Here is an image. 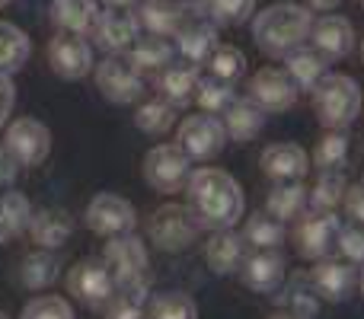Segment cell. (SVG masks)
Returning <instances> with one entry per match:
<instances>
[{
    "label": "cell",
    "instance_id": "19",
    "mask_svg": "<svg viewBox=\"0 0 364 319\" xmlns=\"http://www.w3.org/2000/svg\"><path fill=\"white\" fill-rule=\"evenodd\" d=\"M218 45V26L208 16H192L188 13L182 29L176 32V48L182 51V58L188 64H208V58L214 55Z\"/></svg>",
    "mask_w": 364,
    "mask_h": 319
},
{
    "label": "cell",
    "instance_id": "42",
    "mask_svg": "<svg viewBox=\"0 0 364 319\" xmlns=\"http://www.w3.org/2000/svg\"><path fill=\"white\" fill-rule=\"evenodd\" d=\"M19 319H74V310L61 297H36V301L26 303Z\"/></svg>",
    "mask_w": 364,
    "mask_h": 319
},
{
    "label": "cell",
    "instance_id": "32",
    "mask_svg": "<svg viewBox=\"0 0 364 319\" xmlns=\"http://www.w3.org/2000/svg\"><path fill=\"white\" fill-rule=\"evenodd\" d=\"M233 99H237V90H233V83L220 80V77H201L198 80V90H195V102L201 106V112L208 115H224L227 109L233 106Z\"/></svg>",
    "mask_w": 364,
    "mask_h": 319
},
{
    "label": "cell",
    "instance_id": "44",
    "mask_svg": "<svg viewBox=\"0 0 364 319\" xmlns=\"http://www.w3.org/2000/svg\"><path fill=\"white\" fill-rule=\"evenodd\" d=\"M106 319H147L144 313V301L132 294H119L109 301V310H106Z\"/></svg>",
    "mask_w": 364,
    "mask_h": 319
},
{
    "label": "cell",
    "instance_id": "55",
    "mask_svg": "<svg viewBox=\"0 0 364 319\" xmlns=\"http://www.w3.org/2000/svg\"><path fill=\"white\" fill-rule=\"evenodd\" d=\"M361 6H364V0H361Z\"/></svg>",
    "mask_w": 364,
    "mask_h": 319
},
{
    "label": "cell",
    "instance_id": "29",
    "mask_svg": "<svg viewBox=\"0 0 364 319\" xmlns=\"http://www.w3.org/2000/svg\"><path fill=\"white\" fill-rule=\"evenodd\" d=\"M32 55V42L19 26L0 19V70L4 74H16V70L26 67Z\"/></svg>",
    "mask_w": 364,
    "mask_h": 319
},
{
    "label": "cell",
    "instance_id": "23",
    "mask_svg": "<svg viewBox=\"0 0 364 319\" xmlns=\"http://www.w3.org/2000/svg\"><path fill=\"white\" fill-rule=\"evenodd\" d=\"M70 233H74V220L61 207H45V211L32 214L29 220V237L38 249H61L70 239Z\"/></svg>",
    "mask_w": 364,
    "mask_h": 319
},
{
    "label": "cell",
    "instance_id": "17",
    "mask_svg": "<svg viewBox=\"0 0 364 319\" xmlns=\"http://www.w3.org/2000/svg\"><path fill=\"white\" fill-rule=\"evenodd\" d=\"M310 288H314V294L320 297V301L326 303H342L352 297L355 284H358V275H355V269L348 262H336V259H323V262L314 265V271H310Z\"/></svg>",
    "mask_w": 364,
    "mask_h": 319
},
{
    "label": "cell",
    "instance_id": "43",
    "mask_svg": "<svg viewBox=\"0 0 364 319\" xmlns=\"http://www.w3.org/2000/svg\"><path fill=\"white\" fill-rule=\"evenodd\" d=\"M336 249H339L352 265H364V230H358V227H342L339 246H336Z\"/></svg>",
    "mask_w": 364,
    "mask_h": 319
},
{
    "label": "cell",
    "instance_id": "47",
    "mask_svg": "<svg viewBox=\"0 0 364 319\" xmlns=\"http://www.w3.org/2000/svg\"><path fill=\"white\" fill-rule=\"evenodd\" d=\"M16 179V163H13L10 151L0 144V182H13Z\"/></svg>",
    "mask_w": 364,
    "mask_h": 319
},
{
    "label": "cell",
    "instance_id": "15",
    "mask_svg": "<svg viewBox=\"0 0 364 319\" xmlns=\"http://www.w3.org/2000/svg\"><path fill=\"white\" fill-rule=\"evenodd\" d=\"M48 64L58 77H64V80H80V77H87L90 70L96 67L93 45H90L83 36L58 32V36L48 42Z\"/></svg>",
    "mask_w": 364,
    "mask_h": 319
},
{
    "label": "cell",
    "instance_id": "38",
    "mask_svg": "<svg viewBox=\"0 0 364 319\" xmlns=\"http://www.w3.org/2000/svg\"><path fill=\"white\" fill-rule=\"evenodd\" d=\"M282 288H284V284H282ZM282 303H284V310H288V313L304 316V319H314L316 310H320V297H316L314 288H310V278H301V275H297L294 281L284 288Z\"/></svg>",
    "mask_w": 364,
    "mask_h": 319
},
{
    "label": "cell",
    "instance_id": "2",
    "mask_svg": "<svg viewBox=\"0 0 364 319\" xmlns=\"http://www.w3.org/2000/svg\"><path fill=\"white\" fill-rule=\"evenodd\" d=\"M314 29V10L307 4H272L252 16V38L269 58H288L291 51L304 48Z\"/></svg>",
    "mask_w": 364,
    "mask_h": 319
},
{
    "label": "cell",
    "instance_id": "14",
    "mask_svg": "<svg viewBox=\"0 0 364 319\" xmlns=\"http://www.w3.org/2000/svg\"><path fill=\"white\" fill-rule=\"evenodd\" d=\"M90 36H93L96 48H102L106 55H125V51H132V45L141 38V26H138V16H134V13L109 6V10H100Z\"/></svg>",
    "mask_w": 364,
    "mask_h": 319
},
{
    "label": "cell",
    "instance_id": "26",
    "mask_svg": "<svg viewBox=\"0 0 364 319\" xmlns=\"http://www.w3.org/2000/svg\"><path fill=\"white\" fill-rule=\"evenodd\" d=\"M100 16L96 0H51V23L70 36H87L93 32V23Z\"/></svg>",
    "mask_w": 364,
    "mask_h": 319
},
{
    "label": "cell",
    "instance_id": "20",
    "mask_svg": "<svg viewBox=\"0 0 364 319\" xmlns=\"http://www.w3.org/2000/svg\"><path fill=\"white\" fill-rule=\"evenodd\" d=\"M259 166L275 182H301L310 169V157L301 144H269L259 157Z\"/></svg>",
    "mask_w": 364,
    "mask_h": 319
},
{
    "label": "cell",
    "instance_id": "36",
    "mask_svg": "<svg viewBox=\"0 0 364 319\" xmlns=\"http://www.w3.org/2000/svg\"><path fill=\"white\" fill-rule=\"evenodd\" d=\"M134 125L144 134H166L176 125V106H170L166 99L144 102V106H138V112H134Z\"/></svg>",
    "mask_w": 364,
    "mask_h": 319
},
{
    "label": "cell",
    "instance_id": "48",
    "mask_svg": "<svg viewBox=\"0 0 364 319\" xmlns=\"http://www.w3.org/2000/svg\"><path fill=\"white\" fill-rule=\"evenodd\" d=\"M342 0H307V6L310 10H323V13H329V10H336Z\"/></svg>",
    "mask_w": 364,
    "mask_h": 319
},
{
    "label": "cell",
    "instance_id": "53",
    "mask_svg": "<svg viewBox=\"0 0 364 319\" xmlns=\"http://www.w3.org/2000/svg\"><path fill=\"white\" fill-rule=\"evenodd\" d=\"M361 61H364V38H361Z\"/></svg>",
    "mask_w": 364,
    "mask_h": 319
},
{
    "label": "cell",
    "instance_id": "54",
    "mask_svg": "<svg viewBox=\"0 0 364 319\" xmlns=\"http://www.w3.org/2000/svg\"><path fill=\"white\" fill-rule=\"evenodd\" d=\"M0 319H6V313H4V310H0Z\"/></svg>",
    "mask_w": 364,
    "mask_h": 319
},
{
    "label": "cell",
    "instance_id": "35",
    "mask_svg": "<svg viewBox=\"0 0 364 319\" xmlns=\"http://www.w3.org/2000/svg\"><path fill=\"white\" fill-rule=\"evenodd\" d=\"M314 163L320 173H342L348 163V138L342 131H326L314 151Z\"/></svg>",
    "mask_w": 364,
    "mask_h": 319
},
{
    "label": "cell",
    "instance_id": "10",
    "mask_svg": "<svg viewBox=\"0 0 364 319\" xmlns=\"http://www.w3.org/2000/svg\"><path fill=\"white\" fill-rule=\"evenodd\" d=\"M4 147L16 166H42L51 153V131L38 119H16L6 128Z\"/></svg>",
    "mask_w": 364,
    "mask_h": 319
},
{
    "label": "cell",
    "instance_id": "4",
    "mask_svg": "<svg viewBox=\"0 0 364 319\" xmlns=\"http://www.w3.org/2000/svg\"><path fill=\"white\" fill-rule=\"evenodd\" d=\"M102 262L112 271L115 288L122 294H132L144 301L147 294V249L138 237L125 233V237H112L102 249Z\"/></svg>",
    "mask_w": 364,
    "mask_h": 319
},
{
    "label": "cell",
    "instance_id": "51",
    "mask_svg": "<svg viewBox=\"0 0 364 319\" xmlns=\"http://www.w3.org/2000/svg\"><path fill=\"white\" fill-rule=\"evenodd\" d=\"M358 288H361V294H364V269H361V275H358Z\"/></svg>",
    "mask_w": 364,
    "mask_h": 319
},
{
    "label": "cell",
    "instance_id": "31",
    "mask_svg": "<svg viewBox=\"0 0 364 319\" xmlns=\"http://www.w3.org/2000/svg\"><path fill=\"white\" fill-rule=\"evenodd\" d=\"M29 220H32L29 198L19 192H6L0 198V243H10L13 237L29 230Z\"/></svg>",
    "mask_w": 364,
    "mask_h": 319
},
{
    "label": "cell",
    "instance_id": "49",
    "mask_svg": "<svg viewBox=\"0 0 364 319\" xmlns=\"http://www.w3.org/2000/svg\"><path fill=\"white\" fill-rule=\"evenodd\" d=\"M109 6H115V10H128L132 4H138V0H106Z\"/></svg>",
    "mask_w": 364,
    "mask_h": 319
},
{
    "label": "cell",
    "instance_id": "6",
    "mask_svg": "<svg viewBox=\"0 0 364 319\" xmlns=\"http://www.w3.org/2000/svg\"><path fill=\"white\" fill-rule=\"evenodd\" d=\"M188 175H192V160L186 157L179 144H157L147 151L144 157V179L151 182V188L164 195L186 192Z\"/></svg>",
    "mask_w": 364,
    "mask_h": 319
},
{
    "label": "cell",
    "instance_id": "30",
    "mask_svg": "<svg viewBox=\"0 0 364 319\" xmlns=\"http://www.w3.org/2000/svg\"><path fill=\"white\" fill-rule=\"evenodd\" d=\"M284 70L288 77L297 83V90H314L323 77L329 74L326 70V58L316 55L314 48H297L284 58Z\"/></svg>",
    "mask_w": 364,
    "mask_h": 319
},
{
    "label": "cell",
    "instance_id": "50",
    "mask_svg": "<svg viewBox=\"0 0 364 319\" xmlns=\"http://www.w3.org/2000/svg\"><path fill=\"white\" fill-rule=\"evenodd\" d=\"M269 319H304V316H294V313H288V310H282V313H272Z\"/></svg>",
    "mask_w": 364,
    "mask_h": 319
},
{
    "label": "cell",
    "instance_id": "9",
    "mask_svg": "<svg viewBox=\"0 0 364 319\" xmlns=\"http://www.w3.org/2000/svg\"><path fill=\"white\" fill-rule=\"evenodd\" d=\"M339 217L333 211H310L301 214V224L294 230L297 252L310 262H323L339 246Z\"/></svg>",
    "mask_w": 364,
    "mask_h": 319
},
{
    "label": "cell",
    "instance_id": "52",
    "mask_svg": "<svg viewBox=\"0 0 364 319\" xmlns=\"http://www.w3.org/2000/svg\"><path fill=\"white\" fill-rule=\"evenodd\" d=\"M13 4V0H0V10H4V6H10Z\"/></svg>",
    "mask_w": 364,
    "mask_h": 319
},
{
    "label": "cell",
    "instance_id": "16",
    "mask_svg": "<svg viewBox=\"0 0 364 319\" xmlns=\"http://www.w3.org/2000/svg\"><path fill=\"white\" fill-rule=\"evenodd\" d=\"M310 45L316 55H323L326 61H339V58L352 55L355 48V26L352 19L339 16V13H326V16L314 19L310 29Z\"/></svg>",
    "mask_w": 364,
    "mask_h": 319
},
{
    "label": "cell",
    "instance_id": "24",
    "mask_svg": "<svg viewBox=\"0 0 364 319\" xmlns=\"http://www.w3.org/2000/svg\"><path fill=\"white\" fill-rule=\"evenodd\" d=\"M198 64H170L166 70L157 74V90L160 99H166L170 106H188L195 99V90H198Z\"/></svg>",
    "mask_w": 364,
    "mask_h": 319
},
{
    "label": "cell",
    "instance_id": "18",
    "mask_svg": "<svg viewBox=\"0 0 364 319\" xmlns=\"http://www.w3.org/2000/svg\"><path fill=\"white\" fill-rule=\"evenodd\" d=\"M243 284L256 294H275L284 284V256L278 249H259L246 256L243 262Z\"/></svg>",
    "mask_w": 364,
    "mask_h": 319
},
{
    "label": "cell",
    "instance_id": "22",
    "mask_svg": "<svg viewBox=\"0 0 364 319\" xmlns=\"http://www.w3.org/2000/svg\"><path fill=\"white\" fill-rule=\"evenodd\" d=\"M205 262L214 275H233L246 262V239L237 230H214L205 246Z\"/></svg>",
    "mask_w": 364,
    "mask_h": 319
},
{
    "label": "cell",
    "instance_id": "13",
    "mask_svg": "<svg viewBox=\"0 0 364 319\" xmlns=\"http://www.w3.org/2000/svg\"><path fill=\"white\" fill-rule=\"evenodd\" d=\"M297 83L288 77L284 67H259L256 74L250 77V99L262 109L265 115L269 112H288L291 106L297 102Z\"/></svg>",
    "mask_w": 364,
    "mask_h": 319
},
{
    "label": "cell",
    "instance_id": "3",
    "mask_svg": "<svg viewBox=\"0 0 364 319\" xmlns=\"http://www.w3.org/2000/svg\"><path fill=\"white\" fill-rule=\"evenodd\" d=\"M310 93H314V112L326 131H346L361 115V87L348 74H326Z\"/></svg>",
    "mask_w": 364,
    "mask_h": 319
},
{
    "label": "cell",
    "instance_id": "33",
    "mask_svg": "<svg viewBox=\"0 0 364 319\" xmlns=\"http://www.w3.org/2000/svg\"><path fill=\"white\" fill-rule=\"evenodd\" d=\"M58 269H61V262H58V256L51 249L29 252V256L23 259V284L29 291L48 288V284L58 278Z\"/></svg>",
    "mask_w": 364,
    "mask_h": 319
},
{
    "label": "cell",
    "instance_id": "7",
    "mask_svg": "<svg viewBox=\"0 0 364 319\" xmlns=\"http://www.w3.org/2000/svg\"><path fill=\"white\" fill-rule=\"evenodd\" d=\"M96 87L109 102L128 106V102H138L144 93V74L134 67L128 55H106L96 64Z\"/></svg>",
    "mask_w": 364,
    "mask_h": 319
},
{
    "label": "cell",
    "instance_id": "5",
    "mask_svg": "<svg viewBox=\"0 0 364 319\" xmlns=\"http://www.w3.org/2000/svg\"><path fill=\"white\" fill-rule=\"evenodd\" d=\"M198 230H201V224L195 220V214L188 211V205H164L147 220V237L164 252L188 249V246L198 239Z\"/></svg>",
    "mask_w": 364,
    "mask_h": 319
},
{
    "label": "cell",
    "instance_id": "21",
    "mask_svg": "<svg viewBox=\"0 0 364 319\" xmlns=\"http://www.w3.org/2000/svg\"><path fill=\"white\" fill-rule=\"evenodd\" d=\"M134 16H138V26L147 32V36H176L182 29V23H186V6L179 4V0H141L138 10H134Z\"/></svg>",
    "mask_w": 364,
    "mask_h": 319
},
{
    "label": "cell",
    "instance_id": "8",
    "mask_svg": "<svg viewBox=\"0 0 364 319\" xmlns=\"http://www.w3.org/2000/svg\"><path fill=\"white\" fill-rule=\"evenodd\" d=\"M176 144L186 151L188 160H211L224 151L227 144V131H224V121L218 115H188L182 119L179 131H176Z\"/></svg>",
    "mask_w": 364,
    "mask_h": 319
},
{
    "label": "cell",
    "instance_id": "37",
    "mask_svg": "<svg viewBox=\"0 0 364 319\" xmlns=\"http://www.w3.org/2000/svg\"><path fill=\"white\" fill-rule=\"evenodd\" d=\"M346 173H320L316 185L310 188V205L314 211H336L346 201Z\"/></svg>",
    "mask_w": 364,
    "mask_h": 319
},
{
    "label": "cell",
    "instance_id": "39",
    "mask_svg": "<svg viewBox=\"0 0 364 319\" xmlns=\"http://www.w3.org/2000/svg\"><path fill=\"white\" fill-rule=\"evenodd\" d=\"M147 319H198V307L188 294L170 291V294H157L147 307Z\"/></svg>",
    "mask_w": 364,
    "mask_h": 319
},
{
    "label": "cell",
    "instance_id": "34",
    "mask_svg": "<svg viewBox=\"0 0 364 319\" xmlns=\"http://www.w3.org/2000/svg\"><path fill=\"white\" fill-rule=\"evenodd\" d=\"M243 239L256 249H278L284 243V224L275 220L272 214L259 211V214H250L246 220V230H243Z\"/></svg>",
    "mask_w": 364,
    "mask_h": 319
},
{
    "label": "cell",
    "instance_id": "46",
    "mask_svg": "<svg viewBox=\"0 0 364 319\" xmlns=\"http://www.w3.org/2000/svg\"><path fill=\"white\" fill-rule=\"evenodd\" d=\"M342 205H346L348 217H355L358 224H364V182L346 188V201H342Z\"/></svg>",
    "mask_w": 364,
    "mask_h": 319
},
{
    "label": "cell",
    "instance_id": "12",
    "mask_svg": "<svg viewBox=\"0 0 364 319\" xmlns=\"http://www.w3.org/2000/svg\"><path fill=\"white\" fill-rule=\"evenodd\" d=\"M68 291L87 307H102L115 297V278L102 259H83L68 271Z\"/></svg>",
    "mask_w": 364,
    "mask_h": 319
},
{
    "label": "cell",
    "instance_id": "40",
    "mask_svg": "<svg viewBox=\"0 0 364 319\" xmlns=\"http://www.w3.org/2000/svg\"><path fill=\"white\" fill-rule=\"evenodd\" d=\"M259 0H205V13L214 26H240L256 16Z\"/></svg>",
    "mask_w": 364,
    "mask_h": 319
},
{
    "label": "cell",
    "instance_id": "1",
    "mask_svg": "<svg viewBox=\"0 0 364 319\" xmlns=\"http://www.w3.org/2000/svg\"><path fill=\"white\" fill-rule=\"evenodd\" d=\"M188 211L195 214L205 230H233L243 220L246 201H243V188L233 179L230 173L214 166H201L188 175Z\"/></svg>",
    "mask_w": 364,
    "mask_h": 319
},
{
    "label": "cell",
    "instance_id": "41",
    "mask_svg": "<svg viewBox=\"0 0 364 319\" xmlns=\"http://www.w3.org/2000/svg\"><path fill=\"white\" fill-rule=\"evenodd\" d=\"M208 67H211V77H220L227 83H237L240 77L246 74V55L237 48V45H218L214 55L208 58Z\"/></svg>",
    "mask_w": 364,
    "mask_h": 319
},
{
    "label": "cell",
    "instance_id": "11",
    "mask_svg": "<svg viewBox=\"0 0 364 319\" xmlns=\"http://www.w3.org/2000/svg\"><path fill=\"white\" fill-rule=\"evenodd\" d=\"M87 227L100 237L112 239V237H125L138 227V214H134L132 201L122 198V195L112 192H102L90 201L87 207Z\"/></svg>",
    "mask_w": 364,
    "mask_h": 319
},
{
    "label": "cell",
    "instance_id": "25",
    "mask_svg": "<svg viewBox=\"0 0 364 319\" xmlns=\"http://www.w3.org/2000/svg\"><path fill=\"white\" fill-rule=\"evenodd\" d=\"M224 131H227V141H237V144H246L252 141L265 125V112L256 106V102L246 96V99H233V106L224 112Z\"/></svg>",
    "mask_w": 364,
    "mask_h": 319
},
{
    "label": "cell",
    "instance_id": "28",
    "mask_svg": "<svg viewBox=\"0 0 364 319\" xmlns=\"http://www.w3.org/2000/svg\"><path fill=\"white\" fill-rule=\"evenodd\" d=\"M307 188L301 185V182H278L275 188L269 192V198H265V214H272L275 220H294L304 214V207H307Z\"/></svg>",
    "mask_w": 364,
    "mask_h": 319
},
{
    "label": "cell",
    "instance_id": "27",
    "mask_svg": "<svg viewBox=\"0 0 364 319\" xmlns=\"http://www.w3.org/2000/svg\"><path fill=\"white\" fill-rule=\"evenodd\" d=\"M173 55H176V48L164 36H141L132 45V51H128L132 64L141 74H160V70H166L173 64Z\"/></svg>",
    "mask_w": 364,
    "mask_h": 319
},
{
    "label": "cell",
    "instance_id": "45",
    "mask_svg": "<svg viewBox=\"0 0 364 319\" xmlns=\"http://www.w3.org/2000/svg\"><path fill=\"white\" fill-rule=\"evenodd\" d=\"M13 106H16V87H13V77L0 70V128L10 121Z\"/></svg>",
    "mask_w": 364,
    "mask_h": 319
}]
</instances>
